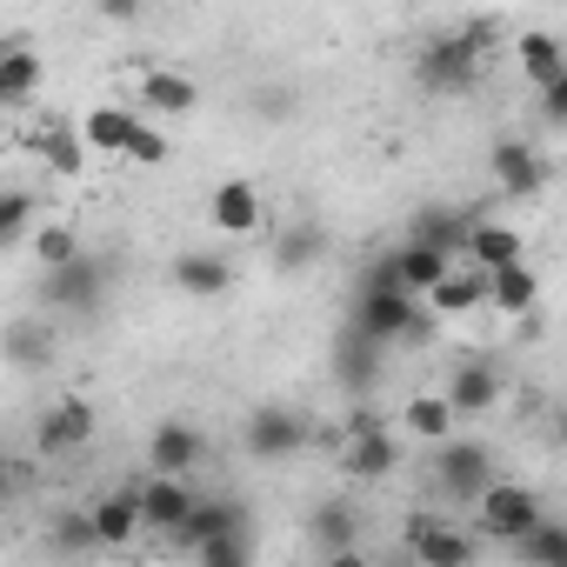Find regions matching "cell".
Listing matches in <instances>:
<instances>
[{
	"mask_svg": "<svg viewBox=\"0 0 567 567\" xmlns=\"http://www.w3.org/2000/svg\"><path fill=\"white\" fill-rule=\"evenodd\" d=\"M434 308L427 301H414L408 288H361V308H354V334H368L374 348H421V341H434Z\"/></svg>",
	"mask_w": 567,
	"mask_h": 567,
	"instance_id": "1",
	"label": "cell"
},
{
	"mask_svg": "<svg viewBox=\"0 0 567 567\" xmlns=\"http://www.w3.org/2000/svg\"><path fill=\"white\" fill-rule=\"evenodd\" d=\"M481 48H487V28H461V34L427 41L421 61H414L421 87H427V94H467V87L481 81V61H487Z\"/></svg>",
	"mask_w": 567,
	"mask_h": 567,
	"instance_id": "2",
	"label": "cell"
},
{
	"mask_svg": "<svg viewBox=\"0 0 567 567\" xmlns=\"http://www.w3.org/2000/svg\"><path fill=\"white\" fill-rule=\"evenodd\" d=\"M540 520H547V514H540V494H534L527 481H494V487L474 501V534H481V540L520 547Z\"/></svg>",
	"mask_w": 567,
	"mask_h": 567,
	"instance_id": "3",
	"label": "cell"
},
{
	"mask_svg": "<svg viewBox=\"0 0 567 567\" xmlns=\"http://www.w3.org/2000/svg\"><path fill=\"white\" fill-rule=\"evenodd\" d=\"M401 467V441H394V427H381V414H354L348 427H341V474L348 481H388Z\"/></svg>",
	"mask_w": 567,
	"mask_h": 567,
	"instance_id": "4",
	"label": "cell"
},
{
	"mask_svg": "<svg viewBox=\"0 0 567 567\" xmlns=\"http://www.w3.org/2000/svg\"><path fill=\"white\" fill-rule=\"evenodd\" d=\"M494 481L501 474H494V447L487 441H441L434 447V487L447 501H481Z\"/></svg>",
	"mask_w": 567,
	"mask_h": 567,
	"instance_id": "5",
	"label": "cell"
},
{
	"mask_svg": "<svg viewBox=\"0 0 567 567\" xmlns=\"http://www.w3.org/2000/svg\"><path fill=\"white\" fill-rule=\"evenodd\" d=\"M401 540H408V560H421V567H474V534L441 514H408Z\"/></svg>",
	"mask_w": 567,
	"mask_h": 567,
	"instance_id": "6",
	"label": "cell"
},
{
	"mask_svg": "<svg viewBox=\"0 0 567 567\" xmlns=\"http://www.w3.org/2000/svg\"><path fill=\"white\" fill-rule=\"evenodd\" d=\"M240 441H247L254 461H288V454H301V447L315 441V427H308L295 408H254L247 427H240Z\"/></svg>",
	"mask_w": 567,
	"mask_h": 567,
	"instance_id": "7",
	"label": "cell"
},
{
	"mask_svg": "<svg viewBox=\"0 0 567 567\" xmlns=\"http://www.w3.org/2000/svg\"><path fill=\"white\" fill-rule=\"evenodd\" d=\"M200 461H207V434H200L194 421H161V427L147 434V467H154L161 481H187Z\"/></svg>",
	"mask_w": 567,
	"mask_h": 567,
	"instance_id": "8",
	"label": "cell"
},
{
	"mask_svg": "<svg viewBox=\"0 0 567 567\" xmlns=\"http://www.w3.org/2000/svg\"><path fill=\"white\" fill-rule=\"evenodd\" d=\"M94 427H101L94 401H81V394H61V401L41 414V427H34V447H41V454H74V447H87V441H94Z\"/></svg>",
	"mask_w": 567,
	"mask_h": 567,
	"instance_id": "9",
	"label": "cell"
},
{
	"mask_svg": "<svg viewBox=\"0 0 567 567\" xmlns=\"http://www.w3.org/2000/svg\"><path fill=\"white\" fill-rule=\"evenodd\" d=\"M240 534H254V527H247V507H240L234 494H214V501L194 507V520L174 534V547L200 554V547H214V540H240Z\"/></svg>",
	"mask_w": 567,
	"mask_h": 567,
	"instance_id": "10",
	"label": "cell"
},
{
	"mask_svg": "<svg viewBox=\"0 0 567 567\" xmlns=\"http://www.w3.org/2000/svg\"><path fill=\"white\" fill-rule=\"evenodd\" d=\"M487 167H494V187H501L507 200H534V194L547 187V161H540L527 141H494Z\"/></svg>",
	"mask_w": 567,
	"mask_h": 567,
	"instance_id": "11",
	"label": "cell"
},
{
	"mask_svg": "<svg viewBox=\"0 0 567 567\" xmlns=\"http://www.w3.org/2000/svg\"><path fill=\"white\" fill-rule=\"evenodd\" d=\"M141 127H147V121H141L134 107H87V114H81V141H87V154H101V161H127Z\"/></svg>",
	"mask_w": 567,
	"mask_h": 567,
	"instance_id": "12",
	"label": "cell"
},
{
	"mask_svg": "<svg viewBox=\"0 0 567 567\" xmlns=\"http://www.w3.org/2000/svg\"><path fill=\"white\" fill-rule=\"evenodd\" d=\"M207 220L220 227V234H254L260 220H267V200H260V187L254 181H220L214 194H207Z\"/></svg>",
	"mask_w": 567,
	"mask_h": 567,
	"instance_id": "13",
	"label": "cell"
},
{
	"mask_svg": "<svg viewBox=\"0 0 567 567\" xmlns=\"http://www.w3.org/2000/svg\"><path fill=\"white\" fill-rule=\"evenodd\" d=\"M194 507H200V494L187 487V481H141V514H147V534H181L187 520H194Z\"/></svg>",
	"mask_w": 567,
	"mask_h": 567,
	"instance_id": "14",
	"label": "cell"
},
{
	"mask_svg": "<svg viewBox=\"0 0 567 567\" xmlns=\"http://www.w3.org/2000/svg\"><path fill=\"white\" fill-rule=\"evenodd\" d=\"M101 288H107V267L101 260H74V267H61V274H48V301L61 308V315H94L101 308Z\"/></svg>",
	"mask_w": 567,
	"mask_h": 567,
	"instance_id": "15",
	"label": "cell"
},
{
	"mask_svg": "<svg viewBox=\"0 0 567 567\" xmlns=\"http://www.w3.org/2000/svg\"><path fill=\"white\" fill-rule=\"evenodd\" d=\"M487 295H494V274L487 267H454L441 288L427 295V308H434V321H461V315H481Z\"/></svg>",
	"mask_w": 567,
	"mask_h": 567,
	"instance_id": "16",
	"label": "cell"
},
{
	"mask_svg": "<svg viewBox=\"0 0 567 567\" xmlns=\"http://www.w3.org/2000/svg\"><path fill=\"white\" fill-rule=\"evenodd\" d=\"M87 514H94V534H101V547H127V540H141V534H147L141 487H114V494H101Z\"/></svg>",
	"mask_w": 567,
	"mask_h": 567,
	"instance_id": "17",
	"label": "cell"
},
{
	"mask_svg": "<svg viewBox=\"0 0 567 567\" xmlns=\"http://www.w3.org/2000/svg\"><path fill=\"white\" fill-rule=\"evenodd\" d=\"M474 220H481V214H467V207H421L408 240H414V247H434V254H447V260H454V254H467Z\"/></svg>",
	"mask_w": 567,
	"mask_h": 567,
	"instance_id": "18",
	"label": "cell"
},
{
	"mask_svg": "<svg viewBox=\"0 0 567 567\" xmlns=\"http://www.w3.org/2000/svg\"><path fill=\"white\" fill-rule=\"evenodd\" d=\"M441 394H447V408H454L461 421H481V414H494V401H501V374L481 368V361H461Z\"/></svg>",
	"mask_w": 567,
	"mask_h": 567,
	"instance_id": "19",
	"label": "cell"
},
{
	"mask_svg": "<svg viewBox=\"0 0 567 567\" xmlns=\"http://www.w3.org/2000/svg\"><path fill=\"white\" fill-rule=\"evenodd\" d=\"M514 61H520V74H527V87H534V94H547V87L567 74V41H560V34H547V28H527V34L514 41Z\"/></svg>",
	"mask_w": 567,
	"mask_h": 567,
	"instance_id": "20",
	"label": "cell"
},
{
	"mask_svg": "<svg viewBox=\"0 0 567 567\" xmlns=\"http://www.w3.org/2000/svg\"><path fill=\"white\" fill-rule=\"evenodd\" d=\"M174 288H181V295H194V301H214V295H227V288H234V260H227V254H207V247L174 254Z\"/></svg>",
	"mask_w": 567,
	"mask_h": 567,
	"instance_id": "21",
	"label": "cell"
},
{
	"mask_svg": "<svg viewBox=\"0 0 567 567\" xmlns=\"http://www.w3.org/2000/svg\"><path fill=\"white\" fill-rule=\"evenodd\" d=\"M467 267H487V274H501V267H520L527 260V240L507 227V220H474V234H467V254H461Z\"/></svg>",
	"mask_w": 567,
	"mask_h": 567,
	"instance_id": "22",
	"label": "cell"
},
{
	"mask_svg": "<svg viewBox=\"0 0 567 567\" xmlns=\"http://www.w3.org/2000/svg\"><path fill=\"white\" fill-rule=\"evenodd\" d=\"M308 534H315L321 554H354V547H361V514H354L348 501H321V507L308 514Z\"/></svg>",
	"mask_w": 567,
	"mask_h": 567,
	"instance_id": "23",
	"label": "cell"
},
{
	"mask_svg": "<svg viewBox=\"0 0 567 567\" xmlns=\"http://www.w3.org/2000/svg\"><path fill=\"white\" fill-rule=\"evenodd\" d=\"M487 308L494 315H514V321H527L534 308H540V274L520 260V267H501L494 274V295H487Z\"/></svg>",
	"mask_w": 567,
	"mask_h": 567,
	"instance_id": "24",
	"label": "cell"
},
{
	"mask_svg": "<svg viewBox=\"0 0 567 567\" xmlns=\"http://www.w3.org/2000/svg\"><path fill=\"white\" fill-rule=\"evenodd\" d=\"M141 107H154V114H194L200 107V87L187 81V74H174V68H147V81H141Z\"/></svg>",
	"mask_w": 567,
	"mask_h": 567,
	"instance_id": "25",
	"label": "cell"
},
{
	"mask_svg": "<svg viewBox=\"0 0 567 567\" xmlns=\"http://www.w3.org/2000/svg\"><path fill=\"white\" fill-rule=\"evenodd\" d=\"M34 154H41V167H54V174H81V167L94 161L87 141H81V127H68V121H41Z\"/></svg>",
	"mask_w": 567,
	"mask_h": 567,
	"instance_id": "26",
	"label": "cell"
},
{
	"mask_svg": "<svg viewBox=\"0 0 567 567\" xmlns=\"http://www.w3.org/2000/svg\"><path fill=\"white\" fill-rule=\"evenodd\" d=\"M401 427L414 434V441H454V427H461V414L447 408V394H414L408 408H401Z\"/></svg>",
	"mask_w": 567,
	"mask_h": 567,
	"instance_id": "27",
	"label": "cell"
},
{
	"mask_svg": "<svg viewBox=\"0 0 567 567\" xmlns=\"http://www.w3.org/2000/svg\"><path fill=\"white\" fill-rule=\"evenodd\" d=\"M34 94H41V54L8 48L0 54V107H28Z\"/></svg>",
	"mask_w": 567,
	"mask_h": 567,
	"instance_id": "28",
	"label": "cell"
},
{
	"mask_svg": "<svg viewBox=\"0 0 567 567\" xmlns=\"http://www.w3.org/2000/svg\"><path fill=\"white\" fill-rule=\"evenodd\" d=\"M321 247H328V234H321L315 220H301V227H288V234L274 240V267H280V274H301V267L321 260Z\"/></svg>",
	"mask_w": 567,
	"mask_h": 567,
	"instance_id": "29",
	"label": "cell"
},
{
	"mask_svg": "<svg viewBox=\"0 0 567 567\" xmlns=\"http://www.w3.org/2000/svg\"><path fill=\"white\" fill-rule=\"evenodd\" d=\"M341 381H348L354 394H368V388L381 381V348H374L368 334H354V328H348V341H341Z\"/></svg>",
	"mask_w": 567,
	"mask_h": 567,
	"instance_id": "30",
	"label": "cell"
},
{
	"mask_svg": "<svg viewBox=\"0 0 567 567\" xmlns=\"http://www.w3.org/2000/svg\"><path fill=\"white\" fill-rule=\"evenodd\" d=\"M520 560H527V567H567V520H540V527L520 540Z\"/></svg>",
	"mask_w": 567,
	"mask_h": 567,
	"instance_id": "31",
	"label": "cell"
},
{
	"mask_svg": "<svg viewBox=\"0 0 567 567\" xmlns=\"http://www.w3.org/2000/svg\"><path fill=\"white\" fill-rule=\"evenodd\" d=\"M34 260H41L48 274H61V267H74V260H81V240H74L68 227H54V220H48V227L34 234Z\"/></svg>",
	"mask_w": 567,
	"mask_h": 567,
	"instance_id": "32",
	"label": "cell"
},
{
	"mask_svg": "<svg viewBox=\"0 0 567 567\" xmlns=\"http://www.w3.org/2000/svg\"><path fill=\"white\" fill-rule=\"evenodd\" d=\"M54 547H61V554H94V547H101L94 514H54Z\"/></svg>",
	"mask_w": 567,
	"mask_h": 567,
	"instance_id": "33",
	"label": "cell"
},
{
	"mask_svg": "<svg viewBox=\"0 0 567 567\" xmlns=\"http://www.w3.org/2000/svg\"><path fill=\"white\" fill-rule=\"evenodd\" d=\"M28 220H34V194L28 187H8V194H0V240H21Z\"/></svg>",
	"mask_w": 567,
	"mask_h": 567,
	"instance_id": "34",
	"label": "cell"
},
{
	"mask_svg": "<svg viewBox=\"0 0 567 567\" xmlns=\"http://www.w3.org/2000/svg\"><path fill=\"white\" fill-rule=\"evenodd\" d=\"M194 560H200V567H254V534H240V540H214V547H200Z\"/></svg>",
	"mask_w": 567,
	"mask_h": 567,
	"instance_id": "35",
	"label": "cell"
},
{
	"mask_svg": "<svg viewBox=\"0 0 567 567\" xmlns=\"http://www.w3.org/2000/svg\"><path fill=\"white\" fill-rule=\"evenodd\" d=\"M167 154H174V147H167V134H161V127H141V134H134V154H127V161H134V167H161Z\"/></svg>",
	"mask_w": 567,
	"mask_h": 567,
	"instance_id": "36",
	"label": "cell"
},
{
	"mask_svg": "<svg viewBox=\"0 0 567 567\" xmlns=\"http://www.w3.org/2000/svg\"><path fill=\"white\" fill-rule=\"evenodd\" d=\"M540 121H547V127H567V74L540 94Z\"/></svg>",
	"mask_w": 567,
	"mask_h": 567,
	"instance_id": "37",
	"label": "cell"
},
{
	"mask_svg": "<svg viewBox=\"0 0 567 567\" xmlns=\"http://www.w3.org/2000/svg\"><path fill=\"white\" fill-rule=\"evenodd\" d=\"M321 567H368V554H361V547H354V554H328Z\"/></svg>",
	"mask_w": 567,
	"mask_h": 567,
	"instance_id": "38",
	"label": "cell"
},
{
	"mask_svg": "<svg viewBox=\"0 0 567 567\" xmlns=\"http://www.w3.org/2000/svg\"><path fill=\"white\" fill-rule=\"evenodd\" d=\"M554 441H560V447H567V408H560V414H554Z\"/></svg>",
	"mask_w": 567,
	"mask_h": 567,
	"instance_id": "39",
	"label": "cell"
},
{
	"mask_svg": "<svg viewBox=\"0 0 567 567\" xmlns=\"http://www.w3.org/2000/svg\"><path fill=\"white\" fill-rule=\"evenodd\" d=\"M408 567H421V560H408Z\"/></svg>",
	"mask_w": 567,
	"mask_h": 567,
	"instance_id": "40",
	"label": "cell"
}]
</instances>
